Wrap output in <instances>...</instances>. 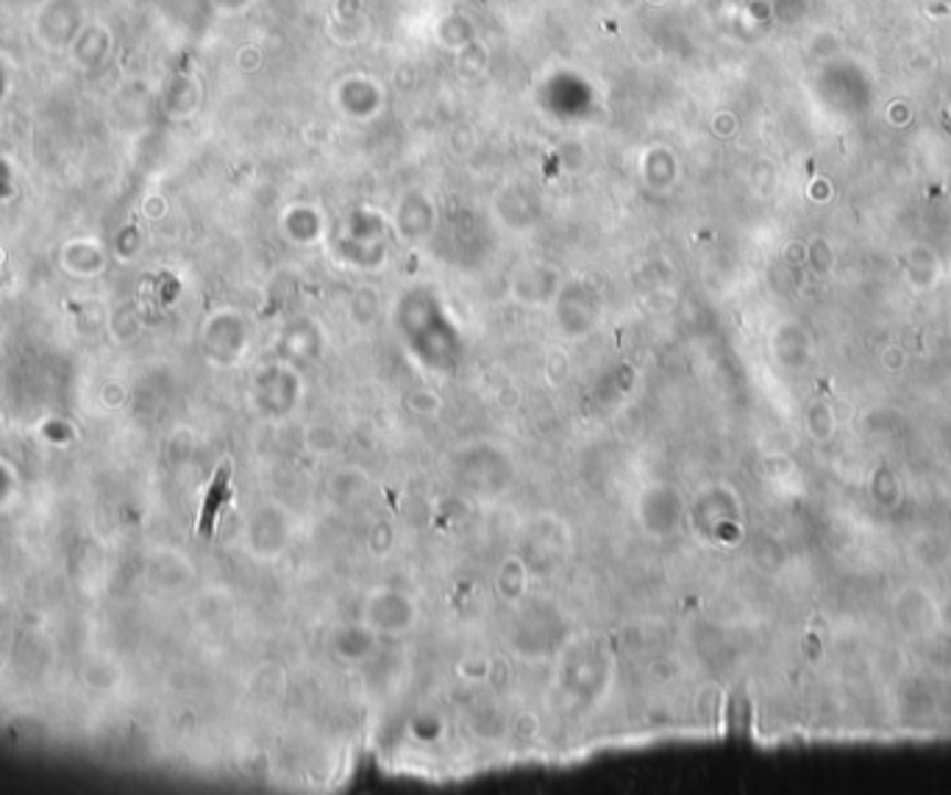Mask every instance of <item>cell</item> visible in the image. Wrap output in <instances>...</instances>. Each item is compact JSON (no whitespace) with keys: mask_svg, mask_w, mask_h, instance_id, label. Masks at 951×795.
<instances>
[{"mask_svg":"<svg viewBox=\"0 0 951 795\" xmlns=\"http://www.w3.org/2000/svg\"><path fill=\"white\" fill-rule=\"evenodd\" d=\"M225 504H231V473L229 467L223 465L214 470L212 481H209L207 498H203L201 515H198V534H201L203 540H209V537L214 534V526H218V518Z\"/></svg>","mask_w":951,"mask_h":795,"instance_id":"obj_1","label":"cell"}]
</instances>
